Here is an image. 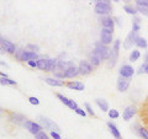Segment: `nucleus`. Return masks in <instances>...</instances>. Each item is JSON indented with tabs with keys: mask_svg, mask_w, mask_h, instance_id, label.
Returning <instances> with one entry per match:
<instances>
[{
	"mask_svg": "<svg viewBox=\"0 0 148 139\" xmlns=\"http://www.w3.org/2000/svg\"><path fill=\"white\" fill-rule=\"evenodd\" d=\"M1 65H5V67H8V64H6L5 62H3V61H1Z\"/></svg>",
	"mask_w": 148,
	"mask_h": 139,
	"instance_id": "nucleus-47",
	"label": "nucleus"
},
{
	"mask_svg": "<svg viewBox=\"0 0 148 139\" xmlns=\"http://www.w3.org/2000/svg\"><path fill=\"white\" fill-rule=\"evenodd\" d=\"M10 116V121L14 122V123H16V124H21V126H24V124L27 122V119L25 116H22V114H18V113H10L9 114Z\"/></svg>",
	"mask_w": 148,
	"mask_h": 139,
	"instance_id": "nucleus-14",
	"label": "nucleus"
},
{
	"mask_svg": "<svg viewBox=\"0 0 148 139\" xmlns=\"http://www.w3.org/2000/svg\"><path fill=\"white\" fill-rule=\"evenodd\" d=\"M26 48L30 50V52H40V47L37 44H32V43H27L26 44Z\"/></svg>",
	"mask_w": 148,
	"mask_h": 139,
	"instance_id": "nucleus-30",
	"label": "nucleus"
},
{
	"mask_svg": "<svg viewBox=\"0 0 148 139\" xmlns=\"http://www.w3.org/2000/svg\"><path fill=\"white\" fill-rule=\"evenodd\" d=\"M35 138L36 139H49V137H48V134L47 133H45L43 131L42 132H40L37 136H35Z\"/></svg>",
	"mask_w": 148,
	"mask_h": 139,
	"instance_id": "nucleus-37",
	"label": "nucleus"
},
{
	"mask_svg": "<svg viewBox=\"0 0 148 139\" xmlns=\"http://www.w3.org/2000/svg\"><path fill=\"white\" fill-rule=\"evenodd\" d=\"M138 136L142 137L143 139H148V131L145 127H140V129H138Z\"/></svg>",
	"mask_w": 148,
	"mask_h": 139,
	"instance_id": "nucleus-29",
	"label": "nucleus"
},
{
	"mask_svg": "<svg viewBox=\"0 0 148 139\" xmlns=\"http://www.w3.org/2000/svg\"><path fill=\"white\" fill-rule=\"evenodd\" d=\"M48 61H49V58H40L38 61H37V68H38L40 70L46 72L47 70V67H48Z\"/></svg>",
	"mask_w": 148,
	"mask_h": 139,
	"instance_id": "nucleus-21",
	"label": "nucleus"
},
{
	"mask_svg": "<svg viewBox=\"0 0 148 139\" xmlns=\"http://www.w3.org/2000/svg\"><path fill=\"white\" fill-rule=\"evenodd\" d=\"M136 113H137V107H136V106H133V105L127 106V107L125 108L123 113H122L123 121H130V119H131Z\"/></svg>",
	"mask_w": 148,
	"mask_h": 139,
	"instance_id": "nucleus-12",
	"label": "nucleus"
},
{
	"mask_svg": "<svg viewBox=\"0 0 148 139\" xmlns=\"http://www.w3.org/2000/svg\"><path fill=\"white\" fill-rule=\"evenodd\" d=\"M94 11L100 16H109L111 11H112V6H111L110 0H100V1H95Z\"/></svg>",
	"mask_w": 148,
	"mask_h": 139,
	"instance_id": "nucleus-2",
	"label": "nucleus"
},
{
	"mask_svg": "<svg viewBox=\"0 0 148 139\" xmlns=\"http://www.w3.org/2000/svg\"><path fill=\"white\" fill-rule=\"evenodd\" d=\"M136 46H137L138 48H147V47H148V43H147L146 38H143V37H140V38L137 40V42H136Z\"/></svg>",
	"mask_w": 148,
	"mask_h": 139,
	"instance_id": "nucleus-27",
	"label": "nucleus"
},
{
	"mask_svg": "<svg viewBox=\"0 0 148 139\" xmlns=\"http://www.w3.org/2000/svg\"><path fill=\"white\" fill-rule=\"evenodd\" d=\"M119 116H120V113H119V111L117 110H110L109 111V117L111 118V119H114V118H117L119 117Z\"/></svg>",
	"mask_w": 148,
	"mask_h": 139,
	"instance_id": "nucleus-33",
	"label": "nucleus"
},
{
	"mask_svg": "<svg viewBox=\"0 0 148 139\" xmlns=\"http://www.w3.org/2000/svg\"><path fill=\"white\" fill-rule=\"evenodd\" d=\"M74 112H75L77 114H79V116H82V117H85L86 116V112L83 108H77L75 111H74Z\"/></svg>",
	"mask_w": 148,
	"mask_h": 139,
	"instance_id": "nucleus-40",
	"label": "nucleus"
},
{
	"mask_svg": "<svg viewBox=\"0 0 148 139\" xmlns=\"http://www.w3.org/2000/svg\"><path fill=\"white\" fill-rule=\"evenodd\" d=\"M143 127H145V128L147 129V131H148V123H145V126H143Z\"/></svg>",
	"mask_w": 148,
	"mask_h": 139,
	"instance_id": "nucleus-46",
	"label": "nucleus"
},
{
	"mask_svg": "<svg viewBox=\"0 0 148 139\" xmlns=\"http://www.w3.org/2000/svg\"><path fill=\"white\" fill-rule=\"evenodd\" d=\"M84 107L86 108V111H88V113H89L90 116H95V113H94V111H92V108H91V106H90V104H88V102H85V104H84Z\"/></svg>",
	"mask_w": 148,
	"mask_h": 139,
	"instance_id": "nucleus-38",
	"label": "nucleus"
},
{
	"mask_svg": "<svg viewBox=\"0 0 148 139\" xmlns=\"http://www.w3.org/2000/svg\"><path fill=\"white\" fill-rule=\"evenodd\" d=\"M112 32L109 29H101V32H100V41L101 43H104L105 46H108L110 43H112Z\"/></svg>",
	"mask_w": 148,
	"mask_h": 139,
	"instance_id": "nucleus-8",
	"label": "nucleus"
},
{
	"mask_svg": "<svg viewBox=\"0 0 148 139\" xmlns=\"http://www.w3.org/2000/svg\"><path fill=\"white\" fill-rule=\"evenodd\" d=\"M136 9L143 16H148V5H136Z\"/></svg>",
	"mask_w": 148,
	"mask_h": 139,
	"instance_id": "nucleus-26",
	"label": "nucleus"
},
{
	"mask_svg": "<svg viewBox=\"0 0 148 139\" xmlns=\"http://www.w3.org/2000/svg\"><path fill=\"white\" fill-rule=\"evenodd\" d=\"M110 53H111V49L105 46L104 43H101V41H98L95 42L94 44V49H92V55H96L99 59L101 61H108L109 57H110Z\"/></svg>",
	"mask_w": 148,
	"mask_h": 139,
	"instance_id": "nucleus-1",
	"label": "nucleus"
},
{
	"mask_svg": "<svg viewBox=\"0 0 148 139\" xmlns=\"http://www.w3.org/2000/svg\"><path fill=\"white\" fill-rule=\"evenodd\" d=\"M100 22L103 25L104 29H109L111 31H114L115 29V18H112L111 16H100Z\"/></svg>",
	"mask_w": 148,
	"mask_h": 139,
	"instance_id": "nucleus-11",
	"label": "nucleus"
},
{
	"mask_svg": "<svg viewBox=\"0 0 148 139\" xmlns=\"http://www.w3.org/2000/svg\"><path fill=\"white\" fill-rule=\"evenodd\" d=\"M90 64H91V65L92 67H94V68H98L99 65H100V64H101V62H103V61H101V59H99L98 57H96V55H90Z\"/></svg>",
	"mask_w": 148,
	"mask_h": 139,
	"instance_id": "nucleus-24",
	"label": "nucleus"
},
{
	"mask_svg": "<svg viewBox=\"0 0 148 139\" xmlns=\"http://www.w3.org/2000/svg\"><path fill=\"white\" fill-rule=\"evenodd\" d=\"M123 10L126 11L127 14H130V15H133V16H136V15H137V9H136V7H133L132 5H128V4L123 6Z\"/></svg>",
	"mask_w": 148,
	"mask_h": 139,
	"instance_id": "nucleus-25",
	"label": "nucleus"
},
{
	"mask_svg": "<svg viewBox=\"0 0 148 139\" xmlns=\"http://www.w3.org/2000/svg\"><path fill=\"white\" fill-rule=\"evenodd\" d=\"M38 121H40V124L42 126L43 128L46 129H49L51 132H58V133H61V129H59V127L56 124L54 121H52V119H49L47 117H43V116H41V117L38 118Z\"/></svg>",
	"mask_w": 148,
	"mask_h": 139,
	"instance_id": "nucleus-4",
	"label": "nucleus"
},
{
	"mask_svg": "<svg viewBox=\"0 0 148 139\" xmlns=\"http://www.w3.org/2000/svg\"><path fill=\"white\" fill-rule=\"evenodd\" d=\"M0 75H1V78H8V75H6V74H5V73H3V72L0 73Z\"/></svg>",
	"mask_w": 148,
	"mask_h": 139,
	"instance_id": "nucleus-45",
	"label": "nucleus"
},
{
	"mask_svg": "<svg viewBox=\"0 0 148 139\" xmlns=\"http://www.w3.org/2000/svg\"><path fill=\"white\" fill-rule=\"evenodd\" d=\"M78 69H79V74H80V75H89V74H91L92 70H94V67L90 64V62L80 61L79 65H78Z\"/></svg>",
	"mask_w": 148,
	"mask_h": 139,
	"instance_id": "nucleus-9",
	"label": "nucleus"
},
{
	"mask_svg": "<svg viewBox=\"0 0 148 139\" xmlns=\"http://www.w3.org/2000/svg\"><path fill=\"white\" fill-rule=\"evenodd\" d=\"M120 76L122 78H126V79H131L133 76V74H135V69H133L131 65H128V64H123L120 68Z\"/></svg>",
	"mask_w": 148,
	"mask_h": 139,
	"instance_id": "nucleus-10",
	"label": "nucleus"
},
{
	"mask_svg": "<svg viewBox=\"0 0 148 139\" xmlns=\"http://www.w3.org/2000/svg\"><path fill=\"white\" fill-rule=\"evenodd\" d=\"M108 127H109V129H110V133L112 134L115 139H122L121 133H120L117 126H116V124H115L114 122H108Z\"/></svg>",
	"mask_w": 148,
	"mask_h": 139,
	"instance_id": "nucleus-17",
	"label": "nucleus"
},
{
	"mask_svg": "<svg viewBox=\"0 0 148 139\" xmlns=\"http://www.w3.org/2000/svg\"><path fill=\"white\" fill-rule=\"evenodd\" d=\"M29 101H30V104H31V105H35V106L40 105V100L37 99V97H34V96H31L30 99H29Z\"/></svg>",
	"mask_w": 148,
	"mask_h": 139,
	"instance_id": "nucleus-39",
	"label": "nucleus"
},
{
	"mask_svg": "<svg viewBox=\"0 0 148 139\" xmlns=\"http://www.w3.org/2000/svg\"><path fill=\"white\" fill-rule=\"evenodd\" d=\"M146 74H147V75H148V69H147V72H146Z\"/></svg>",
	"mask_w": 148,
	"mask_h": 139,
	"instance_id": "nucleus-48",
	"label": "nucleus"
},
{
	"mask_svg": "<svg viewBox=\"0 0 148 139\" xmlns=\"http://www.w3.org/2000/svg\"><path fill=\"white\" fill-rule=\"evenodd\" d=\"M64 73H66L67 79H73V78L79 75V69H78V67H75V65H72V67H69Z\"/></svg>",
	"mask_w": 148,
	"mask_h": 139,
	"instance_id": "nucleus-18",
	"label": "nucleus"
},
{
	"mask_svg": "<svg viewBox=\"0 0 148 139\" xmlns=\"http://www.w3.org/2000/svg\"><path fill=\"white\" fill-rule=\"evenodd\" d=\"M130 84H131V80H130V79L120 76V78L117 79V90H119L120 92L127 91L128 87H130Z\"/></svg>",
	"mask_w": 148,
	"mask_h": 139,
	"instance_id": "nucleus-13",
	"label": "nucleus"
},
{
	"mask_svg": "<svg viewBox=\"0 0 148 139\" xmlns=\"http://www.w3.org/2000/svg\"><path fill=\"white\" fill-rule=\"evenodd\" d=\"M24 52H25V49H22V48H20V49H17V50H16L15 58L17 59L18 62H22V54H24Z\"/></svg>",
	"mask_w": 148,
	"mask_h": 139,
	"instance_id": "nucleus-32",
	"label": "nucleus"
},
{
	"mask_svg": "<svg viewBox=\"0 0 148 139\" xmlns=\"http://www.w3.org/2000/svg\"><path fill=\"white\" fill-rule=\"evenodd\" d=\"M120 47H121V41L116 40L114 42V47L111 48V53H110V57L108 59V67L109 68H114L117 63V59H119V54H120Z\"/></svg>",
	"mask_w": 148,
	"mask_h": 139,
	"instance_id": "nucleus-3",
	"label": "nucleus"
},
{
	"mask_svg": "<svg viewBox=\"0 0 148 139\" xmlns=\"http://www.w3.org/2000/svg\"><path fill=\"white\" fill-rule=\"evenodd\" d=\"M138 38H140V36H138V32L131 31V32L128 33V36L126 37V40L123 41V48H125V49H130L133 44H136V42H137Z\"/></svg>",
	"mask_w": 148,
	"mask_h": 139,
	"instance_id": "nucleus-6",
	"label": "nucleus"
},
{
	"mask_svg": "<svg viewBox=\"0 0 148 139\" xmlns=\"http://www.w3.org/2000/svg\"><path fill=\"white\" fill-rule=\"evenodd\" d=\"M136 5H148V0H136Z\"/></svg>",
	"mask_w": 148,
	"mask_h": 139,
	"instance_id": "nucleus-42",
	"label": "nucleus"
},
{
	"mask_svg": "<svg viewBox=\"0 0 148 139\" xmlns=\"http://www.w3.org/2000/svg\"><path fill=\"white\" fill-rule=\"evenodd\" d=\"M40 54L36 52H30V50H25L22 54V62H30V61H38Z\"/></svg>",
	"mask_w": 148,
	"mask_h": 139,
	"instance_id": "nucleus-15",
	"label": "nucleus"
},
{
	"mask_svg": "<svg viewBox=\"0 0 148 139\" xmlns=\"http://www.w3.org/2000/svg\"><path fill=\"white\" fill-rule=\"evenodd\" d=\"M95 104L99 106V108L101 111H104V112H109V104H108V101L104 100V99H96L95 100Z\"/></svg>",
	"mask_w": 148,
	"mask_h": 139,
	"instance_id": "nucleus-20",
	"label": "nucleus"
},
{
	"mask_svg": "<svg viewBox=\"0 0 148 139\" xmlns=\"http://www.w3.org/2000/svg\"><path fill=\"white\" fill-rule=\"evenodd\" d=\"M68 107L71 108V110H73V111H75L77 108H79V107H78V104H77V101H74V100H69Z\"/></svg>",
	"mask_w": 148,
	"mask_h": 139,
	"instance_id": "nucleus-36",
	"label": "nucleus"
},
{
	"mask_svg": "<svg viewBox=\"0 0 148 139\" xmlns=\"http://www.w3.org/2000/svg\"><path fill=\"white\" fill-rule=\"evenodd\" d=\"M27 64L31 68H37V61H30V62H27Z\"/></svg>",
	"mask_w": 148,
	"mask_h": 139,
	"instance_id": "nucleus-43",
	"label": "nucleus"
},
{
	"mask_svg": "<svg viewBox=\"0 0 148 139\" xmlns=\"http://www.w3.org/2000/svg\"><path fill=\"white\" fill-rule=\"evenodd\" d=\"M56 96H57V99H58L59 101H61V102H62V104H64V105H66V106H68V104H69V100H71V99H68V97H66V96H63L62 94H57V95H56Z\"/></svg>",
	"mask_w": 148,
	"mask_h": 139,
	"instance_id": "nucleus-31",
	"label": "nucleus"
},
{
	"mask_svg": "<svg viewBox=\"0 0 148 139\" xmlns=\"http://www.w3.org/2000/svg\"><path fill=\"white\" fill-rule=\"evenodd\" d=\"M66 86L69 87V89H72V90H75V91H83L85 89V86L82 81H68L66 84Z\"/></svg>",
	"mask_w": 148,
	"mask_h": 139,
	"instance_id": "nucleus-16",
	"label": "nucleus"
},
{
	"mask_svg": "<svg viewBox=\"0 0 148 139\" xmlns=\"http://www.w3.org/2000/svg\"><path fill=\"white\" fill-rule=\"evenodd\" d=\"M0 46H1V53H9V54H15L16 53V46L10 41L5 40L4 37L0 38Z\"/></svg>",
	"mask_w": 148,
	"mask_h": 139,
	"instance_id": "nucleus-5",
	"label": "nucleus"
},
{
	"mask_svg": "<svg viewBox=\"0 0 148 139\" xmlns=\"http://www.w3.org/2000/svg\"><path fill=\"white\" fill-rule=\"evenodd\" d=\"M24 127H25L31 134H34V136H37V134H38L40 132H42V128H43L40 123L34 122V121H27V122L24 124Z\"/></svg>",
	"mask_w": 148,
	"mask_h": 139,
	"instance_id": "nucleus-7",
	"label": "nucleus"
},
{
	"mask_svg": "<svg viewBox=\"0 0 148 139\" xmlns=\"http://www.w3.org/2000/svg\"><path fill=\"white\" fill-rule=\"evenodd\" d=\"M140 30H141V18L136 15L132 18V31L133 32H140Z\"/></svg>",
	"mask_w": 148,
	"mask_h": 139,
	"instance_id": "nucleus-22",
	"label": "nucleus"
},
{
	"mask_svg": "<svg viewBox=\"0 0 148 139\" xmlns=\"http://www.w3.org/2000/svg\"><path fill=\"white\" fill-rule=\"evenodd\" d=\"M147 69H148V63H143L142 65L138 68L137 74H140V75H141V74H143V73H146V72H147Z\"/></svg>",
	"mask_w": 148,
	"mask_h": 139,
	"instance_id": "nucleus-35",
	"label": "nucleus"
},
{
	"mask_svg": "<svg viewBox=\"0 0 148 139\" xmlns=\"http://www.w3.org/2000/svg\"><path fill=\"white\" fill-rule=\"evenodd\" d=\"M51 137L53 139H61V133L58 132H51Z\"/></svg>",
	"mask_w": 148,
	"mask_h": 139,
	"instance_id": "nucleus-41",
	"label": "nucleus"
},
{
	"mask_svg": "<svg viewBox=\"0 0 148 139\" xmlns=\"http://www.w3.org/2000/svg\"><path fill=\"white\" fill-rule=\"evenodd\" d=\"M140 57H141V52L138 49H133L132 52H131V54H130V62H136L137 59H140Z\"/></svg>",
	"mask_w": 148,
	"mask_h": 139,
	"instance_id": "nucleus-23",
	"label": "nucleus"
},
{
	"mask_svg": "<svg viewBox=\"0 0 148 139\" xmlns=\"http://www.w3.org/2000/svg\"><path fill=\"white\" fill-rule=\"evenodd\" d=\"M145 63H148V52L145 54Z\"/></svg>",
	"mask_w": 148,
	"mask_h": 139,
	"instance_id": "nucleus-44",
	"label": "nucleus"
},
{
	"mask_svg": "<svg viewBox=\"0 0 148 139\" xmlns=\"http://www.w3.org/2000/svg\"><path fill=\"white\" fill-rule=\"evenodd\" d=\"M54 78L56 79H59V80H63V79H66V73L64 72H54Z\"/></svg>",
	"mask_w": 148,
	"mask_h": 139,
	"instance_id": "nucleus-34",
	"label": "nucleus"
},
{
	"mask_svg": "<svg viewBox=\"0 0 148 139\" xmlns=\"http://www.w3.org/2000/svg\"><path fill=\"white\" fill-rule=\"evenodd\" d=\"M45 82L51 86H63L64 85V81L59 80V79H56V78H45Z\"/></svg>",
	"mask_w": 148,
	"mask_h": 139,
	"instance_id": "nucleus-19",
	"label": "nucleus"
},
{
	"mask_svg": "<svg viewBox=\"0 0 148 139\" xmlns=\"http://www.w3.org/2000/svg\"><path fill=\"white\" fill-rule=\"evenodd\" d=\"M0 84H1V85H12V86H15L17 82L15 80H11V79H9V78H1V80H0Z\"/></svg>",
	"mask_w": 148,
	"mask_h": 139,
	"instance_id": "nucleus-28",
	"label": "nucleus"
}]
</instances>
